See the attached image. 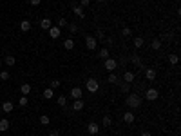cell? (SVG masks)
<instances>
[{"instance_id": "1", "label": "cell", "mask_w": 181, "mask_h": 136, "mask_svg": "<svg viewBox=\"0 0 181 136\" xmlns=\"http://www.w3.org/2000/svg\"><path fill=\"white\" fill-rule=\"evenodd\" d=\"M125 103H127V107H131V109H138L141 105V96L136 95V93H131V95H127Z\"/></svg>"}, {"instance_id": "2", "label": "cell", "mask_w": 181, "mask_h": 136, "mask_svg": "<svg viewBox=\"0 0 181 136\" xmlns=\"http://www.w3.org/2000/svg\"><path fill=\"white\" fill-rule=\"evenodd\" d=\"M85 46H87L89 51H94L96 46H98V40L94 38V36H91V35H87V36H85Z\"/></svg>"}, {"instance_id": "3", "label": "cell", "mask_w": 181, "mask_h": 136, "mask_svg": "<svg viewBox=\"0 0 181 136\" xmlns=\"http://www.w3.org/2000/svg\"><path fill=\"white\" fill-rule=\"evenodd\" d=\"M103 66H105V69H107L109 73H114V69L118 67V62H116L114 58H107V60H103Z\"/></svg>"}, {"instance_id": "4", "label": "cell", "mask_w": 181, "mask_h": 136, "mask_svg": "<svg viewBox=\"0 0 181 136\" xmlns=\"http://www.w3.org/2000/svg\"><path fill=\"white\" fill-rule=\"evenodd\" d=\"M145 98H147V100H150V102L158 100V98H159V93H158V89H154V87H148V89H147V93H145Z\"/></svg>"}, {"instance_id": "5", "label": "cell", "mask_w": 181, "mask_h": 136, "mask_svg": "<svg viewBox=\"0 0 181 136\" xmlns=\"http://www.w3.org/2000/svg\"><path fill=\"white\" fill-rule=\"evenodd\" d=\"M85 87H87V91H89V93H96V91H98V87H100V85H98V80L89 78V80H87V83H85Z\"/></svg>"}, {"instance_id": "6", "label": "cell", "mask_w": 181, "mask_h": 136, "mask_svg": "<svg viewBox=\"0 0 181 136\" xmlns=\"http://www.w3.org/2000/svg\"><path fill=\"white\" fill-rule=\"evenodd\" d=\"M69 96H71V98H74V100H78V98H82V96H83V91H82L80 87H72V89H71V93H69Z\"/></svg>"}, {"instance_id": "7", "label": "cell", "mask_w": 181, "mask_h": 136, "mask_svg": "<svg viewBox=\"0 0 181 136\" xmlns=\"http://www.w3.org/2000/svg\"><path fill=\"white\" fill-rule=\"evenodd\" d=\"M145 78H147L148 82H154V80H156V69L145 67Z\"/></svg>"}, {"instance_id": "8", "label": "cell", "mask_w": 181, "mask_h": 136, "mask_svg": "<svg viewBox=\"0 0 181 136\" xmlns=\"http://www.w3.org/2000/svg\"><path fill=\"white\" fill-rule=\"evenodd\" d=\"M107 82H109V83H112V85H118V83H120V76L116 75V73H109Z\"/></svg>"}, {"instance_id": "9", "label": "cell", "mask_w": 181, "mask_h": 136, "mask_svg": "<svg viewBox=\"0 0 181 136\" xmlns=\"http://www.w3.org/2000/svg\"><path fill=\"white\" fill-rule=\"evenodd\" d=\"M60 33H62V31H60L58 26H51V29H49V36H51V38H58Z\"/></svg>"}, {"instance_id": "10", "label": "cell", "mask_w": 181, "mask_h": 136, "mask_svg": "<svg viewBox=\"0 0 181 136\" xmlns=\"http://www.w3.org/2000/svg\"><path fill=\"white\" fill-rule=\"evenodd\" d=\"M129 60L132 62L134 66H138V67H141V69H145V67H143V62H141V58H140V55H132V56H131Z\"/></svg>"}, {"instance_id": "11", "label": "cell", "mask_w": 181, "mask_h": 136, "mask_svg": "<svg viewBox=\"0 0 181 136\" xmlns=\"http://www.w3.org/2000/svg\"><path fill=\"white\" fill-rule=\"evenodd\" d=\"M85 107V102L82 100V98H78V100H74V103H72V111H82Z\"/></svg>"}, {"instance_id": "12", "label": "cell", "mask_w": 181, "mask_h": 136, "mask_svg": "<svg viewBox=\"0 0 181 136\" xmlns=\"http://www.w3.org/2000/svg\"><path fill=\"white\" fill-rule=\"evenodd\" d=\"M98 129H100V127H98L96 122H91V123L87 125V132H89V134H98Z\"/></svg>"}, {"instance_id": "13", "label": "cell", "mask_w": 181, "mask_h": 136, "mask_svg": "<svg viewBox=\"0 0 181 136\" xmlns=\"http://www.w3.org/2000/svg\"><path fill=\"white\" fill-rule=\"evenodd\" d=\"M134 78H136V75H134L132 71H125V75H123V82L132 83V82H134Z\"/></svg>"}, {"instance_id": "14", "label": "cell", "mask_w": 181, "mask_h": 136, "mask_svg": "<svg viewBox=\"0 0 181 136\" xmlns=\"http://www.w3.org/2000/svg\"><path fill=\"white\" fill-rule=\"evenodd\" d=\"M72 13L76 15L78 18H83V16H85V13H83V7H82V6H72Z\"/></svg>"}, {"instance_id": "15", "label": "cell", "mask_w": 181, "mask_h": 136, "mask_svg": "<svg viewBox=\"0 0 181 136\" xmlns=\"http://www.w3.org/2000/svg\"><path fill=\"white\" fill-rule=\"evenodd\" d=\"M13 109H15L13 102H4V103H2V111H4V113H13Z\"/></svg>"}, {"instance_id": "16", "label": "cell", "mask_w": 181, "mask_h": 136, "mask_svg": "<svg viewBox=\"0 0 181 136\" xmlns=\"http://www.w3.org/2000/svg\"><path fill=\"white\" fill-rule=\"evenodd\" d=\"M134 120H136L134 113H125V114H123V122H125V123H134Z\"/></svg>"}, {"instance_id": "17", "label": "cell", "mask_w": 181, "mask_h": 136, "mask_svg": "<svg viewBox=\"0 0 181 136\" xmlns=\"http://www.w3.org/2000/svg\"><path fill=\"white\" fill-rule=\"evenodd\" d=\"M51 26H53V22H51L49 18H42V22H40V27H42V29L49 31V29H51Z\"/></svg>"}, {"instance_id": "18", "label": "cell", "mask_w": 181, "mask_h": 136, "mask_svg": "<svg viewBox=\"0 0 181 136\" xmlns=\"http://www.w3.org/2000/svg\"><path fill=\"white\" fill-rule=\"evenodd\" d=\"M9 125H11V123H9V120L2 118V120H0V132H6V131L9 129Z\"/></svg>"}, {"instance_id": "19", "label": "cell", "mask_w": 181, "mask_h": 136, "mask_svg": "<svg viewBox=\"0 0 181 136\" xmlns=\"http://www.w3.org/2000/svg\"><path fill=\"white\" fill-rule=\"evenodd\" d=\"M4 62H6V64H7V66H9V67H13V66H15V64H16V58H15V56H13V55H7V56H6V58H4Z\"/></svg>"}, {"instance_id": "20", "label": "cell", "mask_w": 181, "mask_h": 136, "mask_svg": "<svg viewBox=\"0 0 181 136\" xmlns=\"http://www.w3.org/2000/svg\"><path fill=\"white\" fill-rule=\"evenodd\" d=\"M98 56H100L102 60H107V58H111V55H109V49H107V47H103V49H100V53H98Z\"/></svg>"}, {"instance_id": "21", "label": "cell", "mask_w": 181, "mask_h": 136, "mask_svg": "<svg viewBox=\"0 0 181 136\" xmlns=\"http://www.w3.org/2000/svg\"><path fill=\"white\" fill-rule=\"evenodd\" d=\"M20 91H22L24 96H27L29 93H31V83H22V85H20Z\"/></svg>"}, {"instance_id": "22", "label": "cell", "mask_w": 181, "mask_h": 136, "mask_svg": "<svg viewBox=\"0 0 181 136\" xmlns=\"http://www.w3.org/2000/svg\"><path fill=\"white\" fill-rule=\"evenodd\" d=\"M63 47H65L67 51L74 49V40H72V38H67V40H63Z\"/></svg>"}, {"instance_id": "23", "label": "cell", "mask_w": 181, "mask_h": 136, "mask_svg": "<svg viewBox=\"0 0 181 136\" xmlns=\"http://www.w3.org/2000/svg\"><path fill=\"white\" fill-rule=\"evenodd\" d=\"M20 29H22L24 33H27V31L31 29V22L29 20H22V22H20Z\"/></svg>"}, {"instance_id": "24", "label": "cell", "mask_w": 181, "mask_h": 136, "mask_svg": "<svg viewBox=\"0 0 181 136\" xmlns=\"http://www.w3.org/2000/svg\"><path fill=\"white\" fill-rule=\"evenodd\" d=\"M118 85H120V91H121V93H125V95H129V91H131V83L123 82V83H118Z\"/></svg>"}, {"instance_id": "25", "label": "cell", "mask_w": 181, "mask_h": 136, "mask_svg": "<svg viewBox=\"0 0 181 136\" xmlns=\"http://www.w3.org/2000/svg\"><path fill=\"white\" fill-rule=\"evenodd\" d=\"M56 102H58V105H60V107H67V96L60 95V96L56 98Z\"/></svg>"}, {"instance_id": "26", "label": "cell", "mask_w": 181, "mask_h": 136, "mask_svg": "<svg viewBox=\"0 0 181 136\" xmlns=\"http://www.w3.org/2000/svg\"><path fill=\"white\" fill-rule=\"evenodd\" d=\"M42 96H44L45 100H49V98H53V96H55V91H53V89L49 87V89H45L44 93H42Z\"/></svg>"}, {"instance_id": "27", "label": "cell", "mask_w": 181, "mask_h": 136, "mask_svg": "<svg viewBox=\"0 0 181 136\" xmlns=\"http://www.w3.org/2000/svg\"><path fill=\"white\" fill-rule=\"evenodd\" d=\"M143 44H145V40H143L141 36H136V38H134V47L140 49V47H143Z\"/></svg>"}, {"instance_id": "28", "label": "cell", "mask_w": 181, "mask_h": 136, "mask_svg": "<svg viewBox=\"0 0 181 136\" xmlns=\"http://www.w3.org/2000/svg\"><path fill=\"white\" fill-rule=\"evenodd\" d=\"M150 47H152V49H156V51H158V49H161V40H159V38H154V40H152V44H150Z\"/></svg>"}, {"instance_id": "29", "label": "cell", "mask_w": 181, "mask_h": 136, "mask_svg": "<svg viewBox=\"0 0 181 136\" xmlns=\"http://www.w3.org/2000/svg\"><path fill=\"white\" fill-rule=\"evenodd\" d=\"M102 123H103V127H111V125H112V118L111 116H103Z\"/></svg>"}, {"instance_id": "30", "label": "cell", "mask_w": 181, "mask_h": 136, "mask_svg": "<svg viewBox=\"0 0 181 136\" xmlns=\"http://www.w3.org/2000/svg\"><path fill=\"white\" fill-rule=\"evenodd\" d=\"M168 62L172 66H177V62H179V56L177 55H168Z\"/></svg>"}, {"instance_id": "31", "label": "cell", "mask_w": 181, "mask_h": 136, "mask_svg": "<svg viewBox=\"0 0 181 136\" xmlns=\"http://www.w3.org/2000/svg\"><path fill=\"white\" fill-rule=\"evenodd\" d=\"M49 122H51V120H49L47 114H42V116H40V123H42V125H49Z\"/></svg>"}, {"instance_id": "32", "label": "cell", "mask_w": 181, "mask_h": 136, "mask_svg": "<svg viewBox=\"0 0 181 136\" xmlns=\"http://www.w3.org/2000/svg\"><path fill=\"white\" fill-rule=\"evenodd\" d=\"M69 26V22H67V20L65 18H58V27L62 29V27H67Z\"/></svg>"}, {"instance_id": "33", "label": "cell", "mask_w": 181, "mask_h": 136, "mask_svg": "<svg viewBox=\"0 0 181 136\" xmlns=\"http://www.w3.org/2000/svg\"><path fill=\"white\" fill-rule=\"evenodd\" d=\"M27 102H29V98H27V96H22V98L18 100V105H20V107H26Z\"/></svg>"}, {"instance_id": "34", "label": "cell", "mask_w": 181, "mask_h": 136, "mask_svg": "<svg viewBox=\"0 0 181 136\" xmlns=\"http://www.w3.org/2000/svg\"><path fill=\"white\" fill-rule=\"evenodd\" d=\"M94 38L100 40V42H103V40H105V33H103L102 29H98V33H96V36H94Z\"/></svg>"}, {"instance_id": "35", "label": "cell", "mask_w": 181, "mask_h": 136, "mask_svg": "<svg viewBox=\"0 0 181 136\" xmlns=\"http://www.w3.org/2000/svg\"><path fill=\"white\" fill-rule=\"evenodd\" d=\"M121 35H123V36H131V35H132V29H131V27H123V29H121Z\"/></svg>"}, {"instance_id": "36", "label": "cell", "mask_w": 181, "mask_h": 136, "mask_svg": "<svg viewBox=\"0 0 181 136\" xmlns=\"http://www.w3.org/2000/svg\"><path fill=\"white\" fill-rule=\"evenodd\" d=\"M60 85H62V83H60L58 80H53V82H51V89H53V91H55V89H58Z\"/></svg>"}, {"instance_id": "37", "label": "cell", "mask_w": 181, "mask_h": 136, "mask_svg": "<svg viewBox=\"0 0 181 136\" xmlns=\"http://www.w3.org/2000/svg\"><path fill=\"white\" fill-rule=\"evenodd\" d=\"M67 27H69V31H71V33H78V26H76V24H69Z\"/></svg>"}, {"instance_id": "38", "label": "cell", "mask_w": 181, "mask_h": 136, "mask_svg": "<svg viewBox=\"0 0 181 136\" xmlns=\"http://www.w3.org/2000/svg\"><path fill=\"white\" fill-rule=\"evenodd\" d=\"M0 80H4V82L9 80V73H7V71H2V73H0Z\"/></svg>"}, {"instance_id": "39", "label": "cell", "mask_w": 181, "mask_h": 136, "mask_svg": "<svg viewBox=\"0 0 181 136\" xmlns=\"http://www.w3.org/2000/svg\"><path fill=\"white\" fill-rule=\"evenodd\" d=\"M89 4H91V0H80V6L82 7H87Z\"/></svg>"}, {"instance_id": "40", "label": "cell", "mask_w": 181, "mask_h": 136, "mask_svg": "<svg viewBox=\"0 0 181 136\" xmlns=\"http://www.w3.org/2000/svg\"><path fill=\"white\" fill-rule=\"evenodd\" d=\"M127 62H129V58H125V56H121V58H120V62H118V64H121V66H127Z\"/></svg>"}, {"instance_id": "41", "label": "cell", "mask_w": 181, "mask_h": 136, "mask_svg": "<svg viewBox=\"0 0 181 136\" xmlns=\"http://www.w3.org/2000/svg\"><path fill=\"white\" fill-rule=\"evenodd\" d=\"M29 2H31V6H40L42 0H29Z\"/></svg>"}, {"instance_id": "42", "label": "cell", "mask_w": 181, "mask_h": 136, "mask_svg": "<svg viewBox=\"0 0 181 136\" xmlns=\"http://www.w3.org/2000/svg\"><path fill=\"white\" fill-rule=\"evenodd\" d=\"M103 42H105V46H112V38H105Z\"/></svg>"}, {"instance_id": "43", "label": "cell", "mask_w": 181, "mask_h": 136, "mask_svg": "<svg viewBox=\"0 0 181 136\" xmlns=\"http://www.w3.org/2000/svg\"><path fill=\"white\" fill-rule=\"evenodd\" d=\"M49 136H60V131H51Z\"/></svg>"}, {"instance_id": "44", "label": "cell", "mask_w": 181, "mask_h": 136, "mask_svg": "<svg viewBox=\"0 0 181 136\" xmlns=\"http://www.w3.org/2000/svg\"><path fill=\"white\" fill-rule=\"evenodd\" d=\"M140 136H152V134H150V132H147V131H145V132H141Z\"/></svg>"}, {"instance_id": "45", "label": "cell", "mask_w": 181, "mask_h": 136, "mask_svg": "<svg viewBox=\"0 0 181 136\" xmlns=\"http://www.w3.org/2000/svg\"><path fill=\"white\" fill-rule=\"evenodd\" d=\"M2 64H4V62H2V60H0V67H2Z\"/></svg>"}, {"instance_id": "46", "label": "cell", "mask_w": 181, "mask_h": 136, "mask_svg": "<svg viewBox=\"0 0 181 136\" xmlns=\"http://www.w3.org/2000/svg\"><path fill=\"white\" fill-rule=\"evenodd\" d=\"M98 2H105V0H98Z\"/></svg>"}, {"instance_id": "47", "label": "cell", "mask_w": 181, "mask_h": 136, "mask_svg": "<svg viewBox=\"0 0 181 136\" xmlns=\"http://www.w3.org/2000/svg\"><path fill=\"white\" fill-rule=\"evenodd\" d=\"M0 47H2V44H0Z\"/></svg>"}]
</instances>
